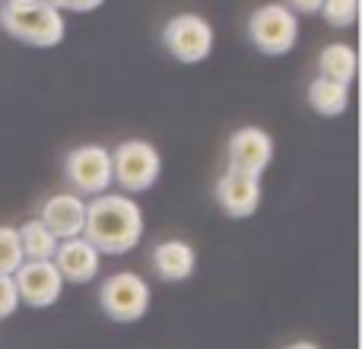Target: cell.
I'll return each mask as SVG.
<instances>
[{"instance_id": "8", "label": "cell", "mask_w": 362, "mask_h": 349, "mask_svg": "<svg viewBox=\"0 0 362 349\" xmlns=\"http://www.w3.org/2000/svg\"><path fill=\"white\" fill-rule=\"evenodd\" d=\"M226 159H229V172H242L251 178H261L274 162V137L264 127H238L229 137L226 146Z\"/></svg>"}, {"instance_id": "4", "label": "cell", "mask_w": 362, "mask_h": 349, "mask_svg": "<svg viewBox=\"0 0 362 349\" xmlns=\"http://www.w3.org/2000/svg\"><path fill=\"white\" fill-rule=\"evenodd\" d=\"M163 174V156L150 140H124L112 150V178L121 191L144 194Z\"/></svg>"}, {"instance_id": "19", "label": "cell", "mask_w": 362, "mask_h": 349, "mask_svg": "<svg viewBox=\"0 0 362 349\" xmlns=\"http://www.w3.org/2000/svg\"><path fill=\"white\" fill-rule=\"evenodd\" d=\"M19 308V295H16V283L13 276H4L0 273V321L13 318Z\"/></svg>"}, {"instance_id": "11", "label": "cell", "mask_w": 362, "mask_h": 349, "mask_svg": "<svg viewBox=\"0 0 362 349\" xmlns=\"http://www.w3.org/2000/svg\"><path fill=\"white\" fill-rule=\"evenodd\" d=\"M42 225L57 238V242H67V238H80L83 225H86V200L76 197L74 191L67 194H51L48 200L38 210Z\"/></svg>"}, {"instance_id": "10", "label": "cell", "mask_w": 362, "mask_h": 349, "mask_svg": "<svg viewBox=\"0 0 362 349\" xmlns=\"http://www.w3.org/2000/svg\"><path fill=\"white\" fill-rule=\"evenodd\" d=\"M213 197H216L219 210H223L229 219H248V216H255L257 206H261V197H264L261 178H251V174L226 169L216 178Z\"/></svg>"}, {"instance_id": "5", "label": "cell", "mask_w": 362, "mask_h": 349, "mask_svg": "<svg viewBox=\"0 0 362 349\" xmlns=\"http://www.w3.org/2000/svg\"><path fill=\"white\" fill-rule=\"evenodd\" d=\"M248 38L261 54H289L299 42V16L286 4H264L248 16Z\"/></svg>"}, {"instance_id": "18", "label": "cell", "mask_w": 362, "mask_h": 349, "mask_svg": "<svg viewBox=\"0 0 362 349\" xmlns=\"http://www.w3.org/2000/svg\"><path fill=\"white\" fill-rule=\"evenodd\" d=\"M23 248H19V235L13 225H0V273L13 276L23 267Z\"/></svg>"}, {"instance_id": "13", "label": "cell", "mask_w": 362, "mask_h": 349, "mask_svg": "<svg viewBox=\"0 0 362 349\" xmlns=\"http://www.w3.org/2000/svg\"><path fill=\"white\" fill-rule=\"evenodd\" d=\"M153 270L163 283H185L197 270V251L181 238H165L153 248Z\"/></svg>"}, {"instance_id": "20", "label": "cell", "mask_w": 362, "mask_h": 349, "mask_svg": "<svg viewBox=\"0 0 362 349\" xmlns=\"http://www.w3.org/2000/svg\"><path fill=\"white\" fill-rule=\"evenodd\" d=\"M48 6H54L57 13L61 10H70V13H93V10H99L105 0H45Z\"/></svg>"}, {"instance_id": "12", "label": "cell", "mask_w": 362, "mask_h": 349, "mask_svg": "<svg viewBox=\"0 0 362 349\" xmlns=\"http://www.w3.org/2000/svg\"><path fill=\"white\" fill-rule=\"evenodd\" d=\"M51 264L57 267L64 283H93L102 270V254L86 242V238H67V242H57V251L51 257Z\"/></svg>"}, {"instance_id": "9", "label": "cell", "mask_w": 362, "mask_h": 349, "mask_svg": "<svg viewBox=\"0 0 362 349\" xmlns=\"http://www.w3.org/2000/svg\"><path fill=\"white\" fill-rule=\"evenodd\" d=\"M19 305L51 308L64 292V280L51 261H23V267L13 273Z\"/></svg>"}, {"instance_id": "2", "label": "cell", "mask_w": 362, "mask_h": 349, "mask_svg": "<svg viewBox=\"0 0 362 349\" xmlns=\"http://www.w3.org/2000/svg\"><path fill=\"white\" fill-rule=\"evenodd\" d=\"M0 25L6 29V35L32 48H54L64 42V32H67L64 16L45 0H4Z\"/></svg>"}, {"instance_id": "17", "label": "cell", "mask_w": 362, "mask_h": 349, "mask_svg": "<svg viewBox=\"0 0 362 349\" xmlns=\"http://www.w3.org/2000/svg\"><path fill=\"white\" fill-rule=\"evenodd\" d=\"M321 16L334 29H350L359 19V0H321Z\"/></svg>"}, {"instance_id": "21", "label": "cell", "mask_w": 362, "mask_h": 349, "mask_svg": "<svg viewBox=\"0 0 362 349\" xmlns=\"http://www.w3.org/2000/svg\"><path fill=\"white\" fill-rule=\"evenodd\" d=\"M286 6L293 13H305V16H315L321 10V0H286Z\"/></svg>"}, {"instance_id": "16", "label": "cell", "mask_w": 362, "mask_h": 349, "mask_svg": "<svg viewBox=\"0 0 362 349\" xmlns=\"http://www.w3.org/2000/svg\"><path fill=\"white\" fill-rule=\"evenodd\" d=\"M19 235V248H23V257L25 261H51L57 251V238L51 235L48 229L42 225V219H29L16 229Z\"/></svg>"}, {"instance_id": "15", "label": "cell", "mask_w": 362, "mask_h": 349, "mask_svg": "<svg viewBox=\"0 0 362 349\" xmlns=\"http://www.w3.org/2000/svg\"><path fill=\"white\" fill-rule=\"evenodd\" d=\"M308 105H312L321 118H340V114H346V108H350V89L340 86V83L315 76L312 86H308Z\"/></svg>"}, {"instance_id": "1", "label": "cell", "mask_w": 362, "mask_h": 349, "mask_svg": "<svg viewBox=\"0 0 362 349\" xmlns=\"http://www.w3.org/2000/svg\"><path fill=\"white\" fill-rule=\"evenodd\" d=\"M83 238L99 254L121 257L134 251L144 238V210L127 194H99L86 203V225Z\"/></svg>"}, {"instance_id": "3", "label": "cell", "mask_w": 362, "mask_h": 349, "mask_svg": "<svg viewBox=\"0 0 362 349\" xmlns=\"http://www.w3.org/2000/svg\"><path fill=\"white\" fill-rule=\"evenodd\" d=\"M153 305V289L134 270H118L99 286V308L105 318L118 321V324H137L146 318Z\"/></svg>"}, {"instance_id": "22", "label": "cell", "mask_w": 362, "mask_h": 349, "mask_svg": "<svg viewBox=\"0 0 362 349\" xmlns=\"http://www.w3.org/2000/svg\"><path fill=\"white\" fill-rule=\"evenodd\" d=\"M283 349H321V346L312 343V340H296V343H289V346H283Z\"/></svg>"}, {"instance_id": "14", "label": "cell", "mask_w": 362, "mask_h": 349, "mask_svg": "<svg viewBox=\"0 0 362 349\" xmlns=\"http://www.w3.org/2000/svg\"><path fill=\"white\" fill-rule=\"evenodd\" d=\"M356 64H359V57H356V48H353V45H344V42L325 45L318 54V70H321L318 76L350 89L353 80H356Z\"/></svg>"}, {"instance_id": "6", "label": "cell", "mask_w": 362, "mask_h": 349, "mask_svg": "<svg viewBox=\"0 0 362 349\" xmlns=\"http://www.w3.org/2000/svg\"><path fill=\"white\" fill-rule=\"evenodd\" d=\"M64 178L74 187L76 197H99L115 184L112 178V153L99 143H83L64 156Z\"/></svg>"}, {"instance_id": "7", "label": "cell", "mask_w": 362, "mask_h": 349, "mask_svg": "<svg viewBox=\"0 0 362 349\" xmlns=\"http://www.w3.org/2000/svg\"><path fill=\"white\" fill-rule=\"evenodd\" d=\"M213 25L200 13H178L163 25V48L178 64H204L213 54Z\"/></svg>"}]
</instances>
